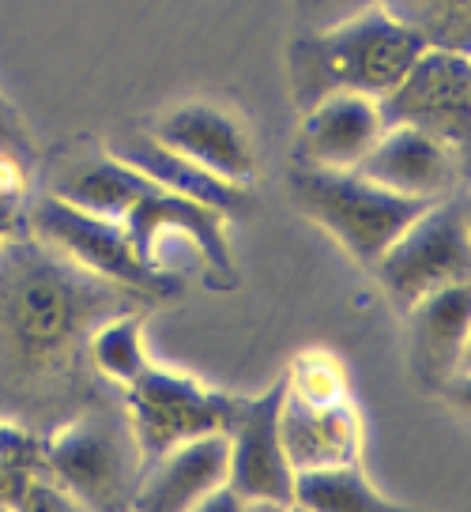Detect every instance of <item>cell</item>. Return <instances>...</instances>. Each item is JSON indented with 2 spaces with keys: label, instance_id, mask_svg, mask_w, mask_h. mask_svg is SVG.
Returning a JSON list of instances; mask_svg holds the SVG:
<instances>
[{
  "label": "cell",
  "instance_id": "obj_1",
  "mask_svg": "<svg viewBox=\"0 0 471 512\" xmlns=\"http://www.w3.org/2000/svg\"><path fill=\"white\" fill-rule=\"evenodd\" d=\"M140 290L87 272L27 230L0 238V403L19 415L23 400L57 422L53 396L76 384V366L102 320L151 305ZM91 362V358H87ZM31 411V415H34Z\"/></svg>",
  "mask_w": 471,
  "mask_h": 512
},
{
  "label": "cell",
  "instance_id": "obj_2",
  "mask_svg": "<svg viewBox=\"0 0 471 512\" xmlns=\"http://www.w3.org/2000/svg\"><path fill=\"white\" fill-rule=\"evenodd\" d=\"M426 46L430 42L423 34L400 23L381 4L332 27H302L287 49L294 110H306L309 102L336 91L381 98Z\"/></svg>",
  "mask_w": 471,
  "mask_h": 512
},
{
  "label": "cell",
  "instance_id": "obj_3",
  "mask_svg": "<svg viewBox=\"0 0 471 512\" xmlns=\"http://www.w3.org/2000/svg\"><path fill=\"white\" fill-rule=\"evenodd\" d=\"M287 185H291L294 208L313 226H321L362 268H370L396 241V234L434 204V200L385 189L358 170L294 166Z\"/></svg>",
  "mask_w": 471,
  "mask_h": 512
},
{
  "label": "cell",
  "instance_id": "obj_4",
  "mask_svg": "<svg viewBox=\"0 0 471 512\" xmlns=\"http://www.w3.org/2000/svg\"><path fill=\"white\" fill-rule=\"evenodd\" d=\"M370 272L400 313L430 298L434 290L468 283L471 234L464 189L441 196L419 219H411L389 249L370 264Z\"/></svg>",
  "mask_w": 471,
  "mask_h": 512
},
{
  "label": "cell",
  "instance_id": "obj_5",
  "mask_svg": "<svg viewBox=\"0 0 471 512\" xmlns=\"http://www.w3.org/2000/svg\"><path fill=\"white\" fill-rule=\"evenodd\" d=\"M242 400L245 396H230L196 377L147 362L144 373L125 388V422L140 467L189 437L230 430V422L242 411Z\"/></svg>",
  "mask_w": 471,
  "mask_h": 512
},
{
  "label": "cell",
  "instance_id": "obj_6",
  "mask_svg": "<svg viewBox=\"0 0 471 512\" xmlns=\"http://www.w3.org/2000/svg\"><path fill=\"white\" fill-rule=\"evenodd\" d=\"M27 230L38 241H46L49 249L68 256L72 264H80V268L102 275V279H114L121 287L140 290L147 298H166V294L178 290V283L170 275L151 272L136 256L129 230L121 219L91 215V211L72 208L57 196H42L27 215Z\"/></svg>",
  "mask_w": 471,
  "mask_h": 512
},
{
  "label": "cell",
  "instance_id": "obj_7",
  "mask_svg": "<svg viewBox=\"0 0 471 512\" xmlns=\"http://www.w3.org/2000/svg\"><path fill=\"white\" fill-rule=\"evenodd\" d=\"M385 125H415L456 151H468L471 57L468 49L426 46L392 91L377 98Z\"/></svg>",
  "mask_w": 471,
  "mask_h": 512
},
{
  "label": "cell",
  "instance_id": "obj_8",
  "mask_svg": "<svg viewBox=\"0 0 471 512\" xmlns=\"http://www.w3.org/2000/svg\"><path fill=\"white\" fill-rule=\"evenodd\" d=\"M279 400L283 377L264 396L242 400V411L227 430V486L238 494L242 509H294V467L279 437Z\"/></svg>",
  "mask_w": 471,
  "mask_h": 512
},
{
  "label": "cell",
  "instance_id": "obj_9",
  "mask_svg": "<svg viewBox=\"0 0 471 512\" xmlns=\"http://www.w3.org/2000/svg\"><path fill=\"white\" fill-rule=\"evenodd\" d=\"M227 219L223 211L208 208V204H196L189 196L166 189H151L147 196H140L132 211L121 219L129 230V241L136 256L144 260L151 272L166 275L159 268V245L170 234H178L193 245V253L200 256L204 272L212 275L219 287H234L238 275H234V253L227 245Z\"/></svg>",
  "mask_w": 471,
  "mask_h": 512
},
{
  "label": "cell",
  "instance_id": "obj_10",
  "mask_svg": "<svg viewBox=\"0 0 471 512\" xmlns=\"http://www.w3.org/2000/svg\"><path fill=\"white\" fill-rule=\"evenodd\" d=\"M147 136H155L163 147L178 151L196 166L212 170L230 185L249 189L257 181V151H253V136L245 121L234 110L208 102V98H193L181 102L174 110H163L151 125H144Z\"/></svg>",
  "mask_w": 471,
  "mask_h": 512
},
{
  "label": "cell",
  "instance_id": "obj_11",
  "mask_svg": "<svg viewBox=\"0 0 471 512\" xmlns=\"http://www.w3.org/2000/svg\"><path fill=\"white\" fill-rule=\"evenodd\" d=\"M279 437L294 471L343 464L362 452V418L351 392H309L283 377Z\"/></svg>",
  "mask_w": 471,
  "mask_h": 512
},
{
  "label": "cell",
  "instance_id": "obj_12",
  "mask_svg": "<svg viewBox=\"0 0 471 512\" xmlns=\"http://www.w3.org/2000/svg\"><path fill=\"white\" fill-rule=\"evenodd\" d=\"M468 302V283H453L434 290L430 298L404 313L411 332V351H407L411 373L430 392L453 396V388H460V400L468 392Z\"/></svg>",
  "mask_w": 471,
  "mask_h": 512
},
{
  "label": "cell",
  "instance_id": "obj_13",
  "mask_svg": "<svg viewBox=\"0 0 471 512\" xmlns=\"http://www.w3.org/2000/svg\"><path fill=\"white\" fill-rule=\"evenodd\" d=\"M464 155L415 125H385L355 170L404 196L441 200L464 185Z\"/></svg>",
  "mask_w": 471,
  "mask_h": 512
},
{
  "label": "cell",
  "instance_id": "obj_14",
  "mask_svg": "<svg viewBox=\"0 0 471 512\" xmlns=\"http://www.w3.org/2000/svg\"><path fill=\"white\" fill-rule=\"evenodd\" d=\"M230 437L227 430H212L166 448L151 464L140 467L129 505L144 512H189L227 482Z\"/></svg>",
  "mask_w": 471,
  "mask_h": 512
},
{
  "label": "cell",
  "instance_id": "obj_15",
  "mask_svg": "<svg viewBox=\"0 0 471 512\" xmlns=\"http://www.w3.org/2000/svg\"><path fill=\"white\" fill-rule=\"evenodd\" d=\"M298 140H294V166H321V170H355L362 155L381 136V110L377 98L336 91L306 110H298Z\"/></svg>",
  "mask_w": 471,
  "mask_h": 512
},
{
  "label": "cell",
  "instance_id": "obj_16",
  "mask_svg": "<svg viewBox=\"0 0 471 512\" xmlns=\"http://www.w3.org/2000/svg\"><path fill=\"white\" fill-rule=\"evenodd\" d=\"M125 448H136L132 437H125V445H117L106 422L76 418L68 426H57L53 433L49 467L65 479V490L80 494V505H117V490L136 486L129 482V464L136 456L129 460Z\"/></svg>",
  "mask_w": 471,
  "mask_h": 512
},
{
  "label": "cell",
  "instance_id": "obj_17",
  "mask_svg": "<svg viewBox=\"0 0 471 512\" xmlns=\"http://www.w3.org/2000/svg\"><path fill=\"white\" fill-rule=\"evenodd\" d=\"M151 189H159V185H151L132 162L114 155L110 147H95V151L72 155L53 174L49 196H57V200H65L80 211H91V215L125 219L132 204Z\"/></svg>",
  "mask_w": 471,
  "mask_h": 512
},
{
  "label": "cell",
  "instance_id": "obj_18",
  "mask_svg": "<svg viewBox=\"0 0 471 512\" xmlns=\"http://www.w3.org/2000/svg\"><path fill=\"white\" fill-rule=\"evenodd\" d=\"M110 151L121 155L125 162H132L151 185H159V189H166V192H178V196H189L196 204H208V208L223 211V215L242 211L245 200H249V189L230 185L223 177H215L212 170L196 166L193 159H185L178 151L163 147L155 136H147L144 128L125 132L121 140L110 144Z\"/></svg>",
  "mask_w": 471,
  "mask_h": 512
},
{
  "label": "cell",
  "instance_id": "obj_19",
  "mask_svg": "<svg viewBox=\"0 0 471 512\" xmlns=\"http://www.w3.org/2000/svg\"><path fill=\"white\" fill-rule=\"evenodd\" d=\"M294 509L313 512H385L396 509V501L377 490L366 479L358 460L325 467H302L294 471Z\"/></svg>",
  "mask_w": 471,
  "mask_h": 512
},
{
  "label": "cell",
  "instance_id": "obj_20",
  "mask_svg": "<svg viewBox=\"0 0 471 512\" xmlns=\"http://www.w3.org/2000/svg\"><path fill=\"white\" fill-rule=\"evenodd\" d=\"M144 313L140 309H125V313H114L110 320H102L95 328V336L87 343V358H91V369L102 373L106 381L129 388L144 366L151 362L144 354Z\"/></svg>",
  "mask_w": 471,
  "mask_h": 512
},
{
  "label": "cell",
  "instance_id": "obj_21",
  "mask_svg": "<svg viewBox=\"0 0 471 512\" xmlns=\"http://www.w3.org/2000/svg\"><path fill=\"white\" fill-rule=\"evenodd\" d=\"M385 12L415 27L430 46L468 49V4L471 0H377Z\"/></svg>",
  "mask_w": 471,
  "mask_h": 512
},
{
  "label": "cell",
  "instance_id": "obj_22",
  "mask_svg": "<svg viewBox=\"0 0 471 512\" xmlns=\"http://www.w3.org/2000/svg\"><path fill=\"white\" fill-rule=\"evenodd\" d=\"M377 0H298V23L313 31V27H332L340 19H351L366 8H374Z\"/></svg>",
  "mask_w": 471,
  "mask_h": 512
},
{
  "label": "cell",
  "instance_id": "obj_23",
  "mask_svg": "<svg viewBox=\"0 0 471 512\" xmlns=\"http://www.w3.org/2000/svg\"><path fill=\"white\" fill-rule=\"evenodd\" d=\"M8 234V211H0V238Z\"/></svg>",
  "mask_w": 471,
  "mask_h": 512
}]
</instances>
